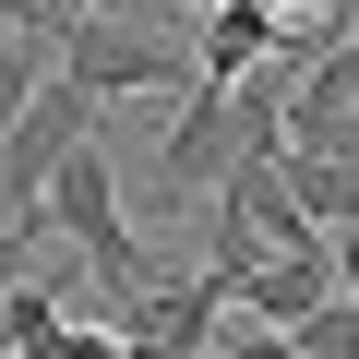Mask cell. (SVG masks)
Wrapping results in <instances>:
<instances>
[{
  "instance_id": "6da1fadb",
  "label": "cell",
  "mask_w": 359,
  "mask_h": 359,
  "mask_svg": "<svg viewBox=\"0 0 359 359\" xmlns=\"http://www.w3.org/2000/svg\"><path fill=\"white\" fill-rule=\"evenodd\" d=\"M60 72H72L84 96H192V84H204V48L156 36L132 0H108V13L60 25Z\"/></svg>"
},
{
  "instance_id": "30bf717a",
  "label": "cell",
  "mask_w": 359,
  "mask_h": 359,
  "mask_svg": "<svg viewBox=\"0 0 359 359\" xmlns=\"http://www.w3.org/2000/svg\"><path fill=\"white\" fill-rule=\"evenodd\" d=\"M216 359H299V335H287V323H252V311H240V323L216 335Z\"/></svg>"
},
{
  "instance_id": "52a82bcc",
  "label": "cell",
  "mask_w": 359,
  "mask_h": 359,
  "mask_svg": "<svg viewBox=\"0 0 359 359\" xmlns=\"http://www.w3.org/2000/svg\"><path fill=\"white\" fill-rule=\"evenodd\" d=\"M276 168H287V192H299V216H311V228H347V216H359V156L276 144Z\"/></svg>"
},
{
  "instance_id": "9c48e42d",
  "label": "cell",
  "mask_w": 359,
  "mask_h": 359,
  "mask_svg": "<svg viewBox=\"0 0 359 359\" xmlns=\"http://www.w3.org/2000/svg\"><path fill=\"white\" fill-rule=\"evenodd\" d=\"M48 72H60V36H36V25H25V36H0V144H13V120L48 96Z\"/></svg>"
},
{
  "instance_id": "5b68a950",
  "label": "cell",
  "mask_w": 359,
  "mask_h": 359,
  "mask_svg": "<svg viewBox=\"0 0 359 359\" xmlns=\"http://www.w3.org/2000/svg\"><path fill=\"white\" fill-rule=\"evenodd\" d=\"M335 299H347L335 240H311V252H264V264L240 276V311H252V323H311V311H335Z\"/></svg>"
},
{
  "instance_id": "3957f363",
  "label": "cell",
  "mask_w": 359,
  "mask_h": 359,
  "mask_svg": "<svg viewBox=\"0 0 359 359\" xmlns=\"http://www.w3.org/2000/svg\"><path fill=\"white\" fill-rule=\"evenodd\" d=\"M276 120H287V108H264V96H240V84H192L180 120L156 132V180H168V192H204V180H228Z\"/></svg>"
},
{
  "instance_id": "4fadbf2b",
  "label": "cell",
  "mask_w": 359,
  "mask_h": 359,
  "mask_svg": "<svg viewBox=\"0 0 359 359\" xmlns=\"http://www.w3.org/2000/svg\"><path fill=\"white\" fill-rule=\"evenodd\" d=\"M0 36H25V0H0Z\"/></svg>"
},
{
  "instance_id": "7c38bea8",
  "label": "cell",
  "mask_w": 359,
  "mask_h": 359,
  "mask_svg": "<svg viewBox=\"0 0 359 359\" xmlns=\"http://www.w3.org/2000/svg\"><path fill=\"white\" fill-rule=\"evenodd\" d=\"M335 276H347V311H359V216L335 228Z\"/></svg>"
},
{
  "instance_id": "7a4b0ae2",
  "label": "cell",
  "mask_w": 359,
  "mask_h": 359,
  "mask_svg": "<svg viewBox=\"0 0 359 359\" xmlns=\"http://www.w3.org/2000/svg\"><path fill=\"white\" fill-rule=\"evenodd\" d=\"M48 228H60V240H84V264H96V287H108V299H144V287H156V264H144V240H132V216H120V180H108V156H96V144H72V156H60V180H48Z\"/></svg>"
},
{
  "instance_id": "8992f818",
  "label": "cell",
  "mask_w": 359,
  "mask_h": 359,
  "mask_svg": "<svg viewBox=\"0 0 359 359\" xmlns=\"http://www.w3.org/2000/svg\"><path fill=\"white\" fill-rule=\"evenodd\" d=\"M299 25L276 13V0H216V13H204V84H240L252 60H276Z\"/></svg>"
},
{
  "instance_id": "277c9868",
  "label": "cell",
  "mask_w": 359,
  "mask_h": 359,
  "mask_svg": "<svg viewBox=\"0 0 359 359\" xmlns=\"http://www.w3.org/2000/svg\"><path fill=\"white\" fill-rule=\"evenodd\" d=\"M96 108L108 96H84L72 72H48V96L13 120V144H0V216L13 228H48V180H60L72 144H96Z\"/></svg>"
},
{
  "instance_id": "8fae6325",
  "label": "cell",
  "mask_w": 359,
  "mask_h": 359,
  "mask_svg": "<svg viewBox=\"0 0 359 359\" xmlns=\"http://www.w3.org/2000/svg\"><path fill=\"white\" fill-rule=\"evenodd\" d=\"M36 240H48V228H13V216H0V299L25 287V264H36Z\"/></svg>"
},
{
  "instance_id": "ba28073f",
  "label": "cell",
  "mask_w": 359,
  "mask_h": 359,
  "mask_svg": "<svg viewBox=\"0 0 359 359\" xmlns=\"http://www.w3.org/2000/svg\"><path fill=\"white\" fill-rule=\"evenodd\" d=\"M60 347H72V299L25 276L13 299H0V359H60Z\"/></svg>"
}]
</instances>
